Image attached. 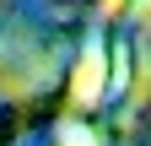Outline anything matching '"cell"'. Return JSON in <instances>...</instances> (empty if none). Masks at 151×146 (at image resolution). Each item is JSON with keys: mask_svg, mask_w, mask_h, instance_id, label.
Masks as SVG:
<instances>
[{"mask_svg": "<svg viewBox=\"0 0 151 146\" xmlns=\"http://www.w3.org/2000/svg\"><path fill=\"white\" fill-rule=\"evenodd\" d=\"M97 76H103V70H97V54H92V60L81 65V81H76V92H81V98H92V92H97Z\"/></svg>", "mask_w": 151, "mask_h": 146, "instance_id": "cell-1", "label": "cell"}]
</instances>
